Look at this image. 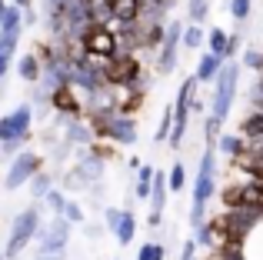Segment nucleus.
<instances>
[{"label":"nucleus","instance_id":"nucleus-1","mask_svg":"<svg viewBox=\"0 0 263 260\" xmlns=\"http://www.w3.org/2000/svg\"><path fill=\"white\" fill-rule=\"evenodd\" d=\"M213 187H217V147L206 143L203 157H200L197 167V180H193V200H190V227H200L206 214V203L213 197Z\"/></svg>","mask_w":263,"mask_h":260},{"label":"nucleus","instance_id":"nucleus-2","mask_svg":"<svg viewBox=\"0 0 263 260\" xmlns=\"http://www.w3.org/2000/svg\"><path fill=\"white\" fill-rule=\"evenodd\" d=\"M30 130H33V107L30 104H20L10 114H4L0 117V154H7V157L20 154L24 140H30Z\"/></svg>","mask_w":263,"mask_h":260},{"label":"nucleus","instance_id":"nucleus-3","mask_svg":"<svg viewBox=\"0 0 263 260\" xmlns=\"http://www.w3.org/2000/svg\"><path fill=\"white\" fill-rule=\"evenodd\" d=\"M40 224H44V220H40V207H37V203H30V207L20 210V214L13 217V224H10V234H7L4 260H20V254L33 244Z\"/></svg>","mask_w":263,"mask_h":260},{"label":"nucleus","instance_id":"nucleus-4","mask_svg":"<svg viewBox=\"0 0 263 260\" xmlns=\"http://www.w3.org/2000/svg\"><path fill=\"white\" fill-rule=\"evenodd\" d=\"M140 70H143L140 57H137V53H123V50H117L114 57H107V60H103V67H100L103 84L114 87V90L137 87V80H140Z\"/></svg>","mask_w":263,"mask_h":260},{"label":"nucleus","instance_id":"nucleus-5","mask_svg":"<svg viewBox=\"0 0 263 260\" xmlns=\"http://www.w3.org/2000/svg\"><path fill=\"white\" fill-rule=\"evenodd\" d=\"M33 240H37L33 257H60L64 260L67 244H70V224H67L64 217H50L47 224H40V230H37Z\"/></svg>","mask_w":263,"mask_h":260},{"label":"nucleus","instance_id":"nucleus-6","mask_svg":"<svg viewBox=\"0 0 263 260\" xmlns=\"http://www.w3.org/2000/svg\"><path fill=\"white\" fill-rule=\"evenodd\" d=\"M237 80H240V67L237 64H223L220 77L213 80V100H210V117L217 124H223L230 117V107H233V97H237Z\"/></svg>","mask_w":263,"mask_h":260},{"label":"nucleus","instance_id":"nucleus-7","mask_svg":"<svg viewBox=\"0 0 263 260\" xmlns=\"http://www.w3.org/2000/svg\"><path fill=\"white\" fill-rule=\"evenodd\" d=\"M40 170H44V157L33 154V150H20V154L10 157V167H7V174H4V187L20 190L24 183H30Z\"/></svg>","mask_w":263,"mask_h":260},{"label":"nucleus","instance_id":"nucleus-8","mask_svg":"<svg viewBox=\"0 0 263 260\" xmlns=\"http://www.w3.org/2000/svg\"><path fill=\"white\" fill-rule=\"evenodd\" d=\"M77 40H80V50H84L87 57H97V60H107L120 50V47H117V33L110 30L107 24H90Z\"/></svg>","mask_w":263,"mask_h":260},{"label":"nucleus","instance_id":"nucleus-9","mask_svg":"<svg viewBox=\"0 0 263 260\" xmlns=\"http://www.w3.org/2000/svg\"><path fill=\"white\" fill-rule=\"evenodd\" d=\"M180 37H183V24L174 20L163 33V44H160V57H157V73H170L177 64V50H180Z\"/></svg>","mask_w":263,"mask_h":260},{"label":"nucleus","instance_id":"nucleus-10","mask_svg":"<svg viewBox=\"0 0 263 260\" xmlns=\"http://www.w3.org/2000/svg\"><path fill=\"white\" fill-rule=\"evenodd\" d=\"M50 107L57 114H64V117H84V104H80V97H77V90L73 87H57V90H50Z\"/></svg>","mask_w":263,"mask_h":260},{"label":"nucleus","instance_id":"nucleus-11","mask_svg":"<svg viewBox=\"0 0 263 260\" xmlns=\"http://www.w3.org/2000/svg\"><path fill=\"white\" fill-rule=\"evenodd\" d=\"M110 234H114V240L120 244V247H130V244H134V237H137V217H134V210H120V214H117V220L110 224Z\"/></svg>","mask_w":263,"mask_h":260},{"label":"nucleus","instance_id":"nucleus-12","mask_svg":"<svg viewBox=\"0 0 263 260\" xmlns=\"http://www.w3.org/2000/svg\"><path fill=\"white\" fill-rule=\"evenodd\" d=\"M220 70H223V60H220L217 53L203 50L200 60H197V70H193V80H197V84H213V80L220 77Z\"/></svg>","mask_w":263,"mask_h":260},{"label":"nucleus","instance_id":"nucleus-13","mask_svg":"<svg viewBox=\"0 0 263 260\" xmlns=\"http://www.w3.org/2000/svg\"><path fill=\"white\" fill-rule=\"evenodd\" d=\"M17 77H20V80H27V84H37V80L44 77V64H40L37 53H24V57H20V64H17Z\"/></svg>","mask_w":263,"mask_h":260},{"label":"nucleus","instance_id":"nucleus-14","mask_svg":"<svg viewBox=\"0 0 263 260\" xmlns=\"http://www.w3.org/2000/svg\"><path fill=\"white\" fill-rule=\"evenodd\" d=\"M186 124H190V110H177V107H174V127H170V137H167L174 150H180V143H183Z\"/></svg>","mask_w":263,"mask_h":260},{"label":"nucleus","instance_id":"nucleus-15","mask_svg":"<svg viewBox=\"0 0 263 260\" xmlns=\"http://www.w3.org/2000/svg\"><path fill=\"white\" fill-rule=\"evenodd\" d=\"M206 50L217 53L220 60H227V50H230V33L220 30V27H213V30L206 33Z\"/></svg>","mask_w":263,"mask_h":260},{"label":"nucleus","instance_id":"nucleus-16","mask_svg":"<svg viewBox=\"0 0 263 260\" xmlns=\"http://www.w3.org/2000/svg\"><path fill=\"white\" fill-rule=\"evenodd\" d=\"M213 147L220 150L223 157H233L237 160L240 154H243V137H233V134H223V137H217V143Z\"/></svg>","mask_w":263,"mask_h":260},{"label":"nucleus","instance_id":"nucleus-17","mask_svg":"<svg viewBox=\"0 0 263 260\" xmlns=\"http://www.w3.org/2000/svg\"><path fill=\"white\" fill-rule=\"evenodd\" d=\"M154 174H157V170L150 167V163H140V170H137V197H140V200H150V187H154Z\"/></svg>","mask_w":263,"mask_h":260},{"label":"nucleus","instance_id":"nucleus-18","mask_svg":"<svg viewBox=\"0 0 263 260\" xmlns=\"http://www.w3.org/2000/svg\"><path fill=\"white\" fill-rule=\"evenodd\" d=\"M206 40V33H203V27L200 24H190V27H183V37H180V47H186V50H197L200 44Z\"/></svg>","mask_w":263,"mask_h":260},{"label":"nucleus","instance_id":"nucleus-19","mask_svg":"<svg viewBox=\"0 0 263 260\" xmlns=\"http://www.w3.org/2000/svg\"><path fill=\"white\" fill-rule=\"evenodd\" d=\"M183 183H186V167L177 160L174 167H170V174H167V190H170V194H177V190H183Z\"/></svg>","mask_w":263,"mask_h":260},{"label":"nucleus","instance_id":"nucleus-20","mask_svg":"<svg viewBox=\"0 0 263 260\" xmlns=\"http://www.w3.org/2000/svg\"><path fill=\"white\" fill-rule=\"evenodd\" d=\"M163 257H167V247L157 244V240L140 244V250H137V260H163Z\"/></svg>","mask_w":263,"mask_h":260},{"label":"nucleus","instance_id":"nucleus-21","mask_svg":"<svg viewBox=\"0 0 263 260\" xmlns=\"http://www.w3.org/2000/svg\"><path fill=\"white\" fill-rule=\"evenodd\" d=\"M20 44V30H0V53L4 57H13Z\"/></svg>","mask_w":263,"mask_h":260},{"label":"nucleus","instance_id":"nucleus-22","mask_svg":"<svg viewBox=\"0 0 263 260\" xmlns=\"http://www.w3.org/2000/svg\"><path fill=\"white\" fill-rule=\"evenodd\" d=\"M250 7H253V0H230L227 10H230V17L237 20V24H243V20L250 17Z\"/></svg>","mask_w":263,"mask_h":260},{"label":"nucleus","instance_id":"nucleus-23","mask_svg":"<svg viewBox=\"0 0 263 260\" xmlns=\"http://www.w3.org/2000/svg\"><path fill=\"white\" fill-rule=\"evenodd\" d=\"M60 217H64L70 227H77V224H84V207L73 203V200H67V207H64V214H60Z\"/></svg>","mask_w":263,"mask_h":260},{"label":"nucleus","instance_id":"nucleus-24","mask_svg":"<svg viewBox=\"0 0 263 260\" xmlns=\"http://www.w3.org/2000/svg\"><path fill=\"white\" fill-rule=\"evenodd\" d=\"M30 187H33V197H37V200H44V197L50 194V177H47L44 170H40V174L30 180Z\"/></svg>","mask_w":263,"mask_h":260},{"label":"nucleus","instance_id":"nucleus-25","mask_svg":"<svg viewBox=\"0 0 263 260\" xmlns=\"http://www.w3.org/2000/svg\"><path fill=\"white\" fill-rule=\"evenodd\" d=\"M170 127H174V107H167V110H163V117H160V127H157V143H160V140H167V137H170Z\"/></svg>","mask_w":263,"mask_h":260},{"label":"nucleus","instance_id":"nucleus-26","mask_svg":"<svg viewBox=\"0 0 263 260\" xmlns=\"http://www.w3.org/2000/svg\"><path fill=\"white\" fill-rule=\"evenodd\" d=\"M186 7H190V20H193V24H200V20L206 17V10H210V0H190Z\"/></svg>","mask_w":263,"mask_h":260},{"label":"nucleus","instance_id":"nucleus-27","mask_svg":"<svg viewBox=\"0 0 263 260\" xmlns=\"http://www.w3.org/2000/svg\"><path fill=\"white\" fill-rule=\"evenodd\" d=\"M44 200H47V203H50V210H53V217H60V214H64V207H67V197H64V194H60V190H50V194H47V197H44Z\"/></svg>","mask_w":263,"mask_h":260},{"label":"nucleus","instance_id":"nucleus-28","mask_svg":"<svg viewBox=\"0 0 263 260\" xmlns=\"http://www.w3.org/2000/svg\"><path fill=\"white\" fill-rule=\"evenodd\" d=\"M243 64L250 67V70H263V53L257 50V47H247V53H243Z\"/></svg>","mask_w":263,"mask_h":260},{"label":"nucleus","instance_id":"nucleus-29","mask_svg":"<svg viewBox=\"0 0 263 260\" xmlns=\"http://www.w3.org/2000/svg\"><path fill=\"white\" fill-rule=\"evenodd\" d=\"M250 240H260V244H263V220L250 230ZM243 260H263V250H260V254H247Z\"/></svg>","mask_w":263,"mask_h":260},{"label":"nucleus","instance_id":"nucleus-30","mask_svg":"<svg viewBox=\"0 0 263 260\" xmlns=\"http://www.w3.org/2000/svg\"><path fill=\"white\" fill-rule=\"evenodd\" d=\"M193 257H197V240L190 237V240L183 244V250H180V260H193Z\"/></svg>","mask_w":263,"mask_h":260},{"label":"nucleus","instance_id":"nucleus-31","mask_svg":"<svg viewBox=\"0 0 263 260\" xmlns=\"http://www.w3.org/2000/svg\"><path fill=\"white\" fill-rule=\"evenodd\" d=\"M10 64H13V57H4V53H0V80L10 73Z\"/></svg>","mask_w":263,"mask_h":260},{"label":"nucleus","instance_id":"nucleus-32","mask_svg":"<svg viewBox=\"0 0 263 260\" xmlns=\"http://www.w3.org/2000/svg\"><path fill=\"white\" fill-rule=\"evenodd\" d=\"M7 7H10V4H7V0H0V17H4V13H7Z\"/></svg>","mask_w":263,"mask_h":260},{"label":"nucleus","instance_id":"nucleus-33","mask_svg":"<svg viewBox=\"0 0 263 260\" xmlns=\"http://www.w3.org/2000/svg\"><path fill=\"white\" fill-rule=\"evenodd\" d=\"M30 260H60V257H30Z\"/></svg>","mask_w":263,"mask_h":260},{"label":"nucleus","instance_id":"nucleus-34","mask_svg":"<svg viewBox=\"0 0 263 260\" xmlns=\"http://www.w3.org/2000/svg\"><path fill=\"white\" fill-rule=\"evenodd\" d=\"M0 187H4V177H0Z\"/></svg>","mask_w":263,"mask_h":260},{"label":"nucleus","instance_id":"nucleus-35","mask_svg":"<svg viewBox=\"0 0 263 260\" xmlns=\"http://www.w3.org/2000/svg\"><path fill=\"white\" fill-rule=\"evenodd\" d=\"M0 260H4V250H0Z\"/></svg>","mask_w":263,"mask_h":260}]
</instances>
